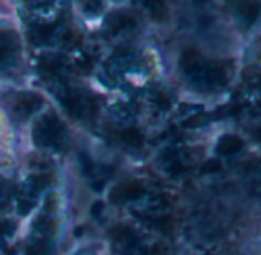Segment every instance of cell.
I'll return each mask as SVG.
<instances>
[{"instance_id": "cell-2", "label": "cell", "mask_w": 261, "mask_h": 255, "mask_svg": "<svg viewBox=\"0 0 261 255\" xmlns=\"http://www.w3.org/2000/svg\"><path fill=\"white\" fill-rule=\"evenodd\" d=\"M140 195V186L136 183H126V185H120L115 188V191L111 194V200L117 201V203H123V201H129L134 200Z\"/></svg>"}, {"instance_id": "cell-4", "label": "cell", "mask_w": 261, "mask_h": 255, "mask_svg": "<svg viewBox=\"0 0 261 255\" xmlns=\"http://www.w3.org/2000/svg\"><path fill=\"white\" fill-rule=\"evenodd\" d=\"M123 139H124L129 145H134V146L140 145V143H142V140H143V137H142L137 131H134V130L126 131V133L123 134Z\"/></svg>"}, {"instance_id": "cell-1", "label": "cell", "mask_w": 261, "mask_h": 255, "mask_svg": "<svg viewBox=\"0 0 261 255\" xmlns=\"http://www.w3.org/2000/svg\"><path fill=\"white\" fill-rule=\"evenodd\" d=\"M63 124L56 117H45L36 126V140L40 145H56L62 140L63 136Z\"/></svg>"}, {"instance_id": "cell-5", "label": "cell", "mask_w": 261, "mask_h": 255, "mask_svg": "<svg viewBox=\"0 0 261 255\" xmlns=\"http://www.w3.org/2000/svg\"><path fill=\"white\" fill-rule=\"evenodd\" d=\"M8 229V221H0V235H4Z\"/></svg>"}, {"instance_id": "cell-3", "label": "cell", "mask_w": 261, "mask_h": 255, "mask_svg": "<svg viewBox=\"0 0 261 255\" xmlns=\"http://www.w3.org/2000/svg\"><path fill=\"white\" fill-rule=\"evenodd\" d=\"M40 97H37V95H33V94H25L23 97H20L19 98V101H17V111L19 112H22L23 115L27 114H31V112H34L37 108H39V105H40Z\"/></svg>"}]
</instances>
